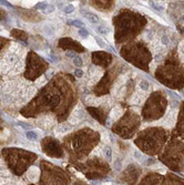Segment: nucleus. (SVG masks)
I'll return each instance as SVG.
<instances>
[{
	"mask_svg": "<svg viewBox=\"0 0 184 185\" xmlns=\"http://www.w3.org/2000/svg\"><path fill=\"white\" fill-rule=\"evenodd\" d=\"M87 117V113L84 112L83 110L81 109V108H77V109H74L73 113H72V115L70 116V124H78V123L80 122L81 120H84Z\"/></svg>",
	"mask_w": 184,
	"mask_h": 185,
	"instance_id": "f257e3e1",
	"label": "nucleus"
},
{
	"mask_svg": "<svg viewBox=\"0 0 184 185\" xmlns=\"http://www.w3.org/2000/svg\"><path fill=\"white\" fill-rule=\"evenodd\" d=\"M58 143H55L52 140H49V144H45V150L47 152V154L50 155H57V151H58ZM59 152V151H58Z\"/></svg>",
	"mask_w": 184,
	"mask_h": 185,
	"instance_id": "f03ea898",
	"label": "nucleus"
},
{
	"mask_svg": "<svg viewBox=\"0 0 184 185\" xmlns=\"http://www.w3.org/2000/svg\"><path fill=\"white\" fill-rule=\"evenodd\" d=\"M122 114V109L121 108H114V109H112V111H111L110 115H109L108 117V122H107V124H111V123L113 122V121H115L119 119V116Z\"/></svg>",
	"mask_w": 184,
	"mask_h": 185,
	"instance_id": "7ed1b4c3",
	"label": "nucleus"
},
{
	"mask_svg": "<svg viewBox=\"0 0 184 185\" xmlns=\"http://www.w3.org/2000/svg\"><path fill=\"white\" fill-rule=\"evenodd\" d=\"M72 129H73L72 124H70V123H62V124H60L59 126H57L55 132L59 133V134H66V133L70 132Z\"/></svg>",
	"mask_w": 184,
	"mask_h": 185,
	"instance_id": "20e7f679",
	"label": "nucleus"
},
{
	"mask_svg": "<svg viewBox=\"0 0 184 185\" xmlns=\"http://www.w3.org/2000/svg\"><path fill=\"white\" fill-rule=\"evenodd\" d=\"M101 76H102V70L95 68V67H92V68L90 69V78H91V80L93 81L92 83H94L95 81L99 80V78H100Z\"/></svg>",
	"mask_w": 184,
	"mask_h": 185,
	"instance_id": "39448f33",
	"label": "nucleus"
},
{
	"mask_svg": "<svg viewBox=\"0 0 184 185\" xmlns=\"http://www.w3.org/2000/svg\"><path fill=\"white\" fill-rule=\"evenodd\" d=\"M39 10L43 11L45 13H51L54 11V7H53L52 5H49V3H42V2H39L37 3V6H36Z\"/></svg>",
	"mask_w": 184,
	"mask_h": 185,
	"instance_id": "423d86ee",
	"label": "nucleus"
},
{
	"mask_svg": "<svg viewBox=\"0 0 184 185\" xmlns=\"http://www.w3.org/2000/svg\"><path fill=\"white\" fill-rule=\"evenodd\" d=\"M82 15H83L85 18L89 20V22H91V23H93V24H95V23H98L99 22V17L95 15V13H93V12H88V11H82Z\"/></svg>",
	"mask_w": 184,
	"mask_h": 185,
	"instance_id": "0eeeda50",
	"label": "nucleus"
},
{
	"mask_svg": "<svg viewBox=\"0 0 184 185\" xmlns=\"http://www.w3.org/2000/svg\"><path fill=\"white\" fill-rule=\"evenodd\" d=\"M83 44L87 48H89V49H97V48L99 47L97 42L92 39V38H89V37H88L85 40H83Z\"/></svg>",
	"mask_w": 184,
	"mask_h": 185,
	"instance_id": "6e6552de",
	"label": "nucleus"
},
{
	"mask_svg": "<svg viewBox=\"0 0 184 185\" xmlns=\"http://www.w3.org/2000/svg\"><path fill=\"white\" fill-rule=\"evenodd\" d=\"M103 154H104V157L107 159L108 162L112 161V150H111L110 146H105L103 149Z\"/></svg>",
	"mask_w": 184,
	"mask_h": 185,
	"instance_id": "1a4fd4ad",
	"label": "nucleus"
},
{
	"mask_svg": "<svg viewBox=\"0 0 184 185\" xmlns=\"http://www.w3.org/2000/svg\"><path fill=\"white\" fill-rule=\"evenodd\" d=\"M150 5H151V7H152V8L154 9L155 11H159V12H161V11L164 10V7L161 5L159 1H150Z\"/></svg>",
	"mask_w": 184,
	"mask_h": 185,
	"instance_id": "9d476101",
	"label": "nucleus"
},
{
	"mask_svg": "<svg viewBox=\"0 0 184 185\" xmlns=\"http://www.w3.org/2000/svg\"><path fill=\"white\" fill-rule=\"evenodd\" d=\"M102 102L101 99H98V98H93V97H89L87 98V103L89 104H92V105H99Z\"/></svg>",
	"mask_w": 184,
	"mask_h": 185,
	"instance_id": "9b49d317",
	"label": "nucleus"
},
{
	"mask_svg": "<svg viewBox=\"0 0 184 185\" xmlns=\"http://www.w3.org/2000/svg\"><path fill=\"white\" fill-rule=\"evenodd\" d=\"M95 31L100 34H108L109 32H110V29L105 26H99V27L95 28Z\"/></svg>",
	"mask_w": 184,
	"mask_h": 185,
	"instance_id": "f8f14e48",
	"label": "nucleus"
},
{
	"mask_svg": "<svg viewBox=\"0 0 184 185\" xmlns=\"http://www.w3.org/2000/svg\"><path fill=\"white\" fill-rule=\"evenodd\" d=\"M175 115H176V113L174 112V111H171L170 112V114L166 116V119H165V123L168 125H172V123L174 122V119H175Z\"/></svg>",
	"mask_w": 184,
	"mask_h": 185,
	"instance_id": "ddd939ff",
	"label": "nucleus"
},
{
	"mask_svg": "<svg viewBox=\"0 0 184 185\" xmlns=\"http://www.w3.org/2000/svg\"><path fill=\"white\" fill-rule=\"evenodd\" d=\"M37 175H38V170L37 167H31L28 172V176L31 178V181H34L37 178Z\"/></svg>",
	"mask_w": 184,
	"mask_h": 185,
	"instance_id": "4468645a",
	"label": "nucleus"
},
{
	"mask_svg": "<svg viewBox=\"0 0 184 185\" xmlns=\"http://www.w3.org/2000/svg\"><path fill=\"white\" fill-rule=\"evenodd\" d=\"M26 138L28 139V140H30V141H36V140L38 139V135H37V133L34 132V131H27Z\"/></svg>",
	"mask_w": 184,
	"mask_h": 185,
	"instance_id": "2eb2a0df",
	"label": "nucleus"
},
{
	"mask_svg": "<svg viewBox=\"0 0 184 185\" xmlns=\"http://www.w3.org/2000/svg\"><path fill=\"white\" fill-rule=\"evenodd\" d=\"M139 86L142 91H147V90L150 89V83H149V81H146V80H142L139 83Z\"/></svg>",
	"mask_w": 184,
	"mask_h": 185,
	"instance_id": "dca6fc26",
	"label": "nucleus"
},
{
	"mask_svg": "<svg viewBox=\"0 0 184 185\" xmlns=\"http://www.w3.org/2000/svg\"><path fill=\"white\" fill-rule=\"evenodd\" d=\"M54 31H55V29L52 24H46L45 26V32L48 34V36H52V34L54 33Z\"/></svg>",
	"mask_w": 184,
	"mask_h": 185,
	"instance_id": "f3484780",
	"label": "nucleus"
},
{
	"mask_svg": "<svg viewBox=\"0 0 184 185\" xmlns=\"http://www.w3.org/2000/svg\"><path fill=\"white\" fill-rule=\"evenodd\" d=\"M154 34H155V31L153 29H147V30H145V38L147 40L153 39L154 38Z\"/></svg>",
	"mask_w": 184,
	"mask_h": 185,
	"instance_id": "a211bd4d",
	"label": "nucleus"
},
{
	"mask_svg": "<svg viewBox=\"0 0 184 185\" xmlns=\"http://www.w3.org/2000/svg\"><path fill=\"white\" fill-rule=\"evenodd\" d=\"M161 43L163 44V46H165V47L170 46V38H169L168 34H163V36L161 37Z\"/></svg>",
	"mask_w": 184,
	"mask_h": 185,
	"instance_id": "6ab92c4d",
	"label": "nucleus"
},
{
	"mask_svg": "<svg viewBox=\"0 0 184 185\" xmlns=\"http://www.w3.org/2000/svg\"><path fill=\"white\" fill-rule=\"evenodd\" d=\"M73 64L77 65V67H82L83 65V60L80 57H76L73 59Z\"/></svg>",
	"mask_w": 184,
	"mask_h": 185,
	"instance_id": "aec40b11",
	"label": "nucleus"
},
{
	"mask_svg": "<svg viewBox=\"0 0 184 185\" xmlns=\"http://www.w3.org/2000/svg\"><path fill=\"white\" fill-rule=\"evenodd\" d=\"M63 11L66 13H72L74 11V7L72 5H67L64 8H63Z\"/></svg>",
	"mask_w": 184,
	"mask_h": 185,
	"instance_id": "412c9836",
	"label": "nucleus"
},
{
	"mask_svg": "<svg viewBox=\"0 0 184 185\" xmlns=\"http://www.w3.org/2000/svg\"><path fill=\"white\" fill-rule=\"evenodd\" d=\"M72 24H73L74 27H78V28H84V23L82 22L81 20H73L72 21Z\"/></svg>",
	"mask_w": 184,
	"mask_h": 185,
	"instance_id": "4be33fe9",
	"label": "nucleus"
},
{
	"mask_svg": "<svg viewBox=\"0 0 184 185\" xmlns=\"http://www.w3.org/2000/svg\"><path fill=\"white\" fill-rule=\"evenodd\" d=\"M114 169H115V171H120L121 170V160L120 159H116L114 161Z\"/></svg>",
	"mask_w": 184,
	"mask_h": 185,
	"instance_id": "5701e85b",
	"label": "nucleus"
},
{
	"mask_svg": "<svg viewBox=\"0 0 184 185\" xmlns=\"http://www.w3.org/2000/svg\"><path fill=\"white\" fill-rule=\"evenodd\" d=\"M79 34L82 37V38H88V37H89V32H88L87 30H84V29H81V30H80Z\"/></svg>",
	"mask_w": 184,
	"mask_h": 185,
	"instance_id": "b1692460",
	"label": "nucleus"
},
{
	"mask_svg": "<svg viewBox=\"0 0 184 185\" xmlns=\"http://www.w3.org/2000/svg\"><path fill=\"white\" fill-rule=\"evenodd\" d=\"M74 76L78 77V78H81V77H83V71L80 70V69H77V70H74Z\"/></svg>",
	"mask_w": 184,
	"mask_h": 185,
	"instance_id": "393cba45",
	"label": "nucleus"
},
{
	"mask_svg": "<svg viewBox=\"0 0 184 185\" xmlns=\"http://www.w3.org/2000/svg\"><path fill=\"white\" fill-rule=\"evenodd\" d=\"M54 74V70H52V69H50V70H48L47 73H46V77H47V79L49 80V79L51 78V77Z\"/></svg>",
	"mask_w": 184,
	"mask_h": 185,
	"instance_id": "a878e982",
	"label": "nucleus"
},
{
	"mask_svg": "<svg viewBox=\"0 0 184 185\" xmlns=\"http://www.w3.org/2000/svg\"><path fill=\"white\" fill-rule=\"evenodd\" d=\"M18 124L20 125L21 128H23V129H30L31 128V125H29L28 123H23V122H18Z\"/></svg>",
	"mask_w": 184,
	"mask_h": 185,
	"instance_id": "bb28decb",
	"label": "nucleus"
},
{
	"mask_svg": "<svg viewBox=\"0 0 184 185\" xmlns=\"http://www.w3.org/2000/svg\"><path fill=\"white\" fill-rule=\"evenodd\" d=\"M134 157H135L137 160H141V159H142V154L140 153L139 151H135V152H134Z\"/></svg>",
	"mask_w": 184,
	"mask_h": 185,
	"instance_id": "cd10ccee",
	"label": "nucleus"
},
{
	"mask_svg": "<svg viewBox=\"0 0 184 185\" xmlns=\"http://www.w3.org/2000/svg\"><path fill=\"white\" fill-rule=\"evenodd\" d=\"M66 55H68L69 58H73V59L76 58V54H74L73 52H71V51H67V52H66Z\"/></svg>",
	"mask_w": 184,
	"mask_h": 185,
	"instance_id": "c85d7f7f",
	"label": "nucleus"
},
{
	"mask_svg": "<svg viewBox=\"0 0 184 185\" xmlns=\"http://www.w3.org/2000/svg\"><path fill=\"white\" fill-rule=\"evenodd\" d=\"M98 46H100L101 48H103V47H105V43H104V41H103V40H99V41H98Z\"/></svg>",
	"mask_w": 184,
	"mask_h": 185,
	"instance_id": "c756f323",
	"label": "nucleus"
},
{
	"mask_svg": "<svg viewBox=\"0 0 184 185\" xmlns=\"http://www.w3.org/2000/svg\"><path fill=\"white\" fill-rule=\"evenodd\" d=\"M154 162H155V161H154L153 159H147V162L145 163V165H152Z\"/></svg>",
	"mask_w": 184,
	"mask_h": 185,
	"instance_id": "7c9ffc66",
	"label": "nucleus"
},
{
	"mask_svg": "<svg viewBox=\"0 0 184 185\" xmlns=\"http://www.w3.org/2000/svg\"><path fill=\"white\" fill-rule=\"evenodd\" d=\"M181 51L184 53V42H183V43H182V46H181Z\"/></svg>",
	"mask_w": 184,
	"mask_h": 185,
	"instance_id": "2f4dec72",
	"label": "nucleus"
},
{
	"mask_svg": "<svg viewBox=\"0 0 184 185\" xmlns=\"http://www.w3.org/2000/svg\"><path fill=\"white\" fill-rule=\"evenodd\" d=\"M182 33L184 34V27H183V28H182Z\"/></svg>",
	"mask_w": 184,
	"mask_h": 185,
	"instance_id": "473e14b6",
	"label": "nucleus"
}]
</instances>
